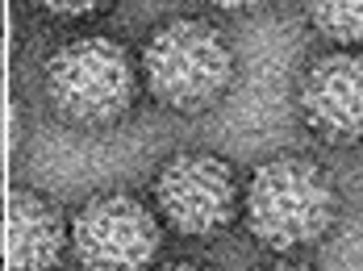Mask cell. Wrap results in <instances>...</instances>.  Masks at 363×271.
I'll use <instances>...</instances> for the list:
<instances>
[{"label": "cell", "instance_id": "obj_10", "mask_svg": "<svg viewBox=\"0 0 363 271\" xmlns=\"http://www.w3.org/2000/svg\"><path fill=\"white\" fill-rule=\"evenodd\" d=\"M251 271H322V267H313L305 259H267V263H255Z\"/></svg>", "mask_w": 363, "mask_h": 271}, {"label": "cell", "instance_id": "obj_4", "mask_svg": "<svg viewBox=\"0 0 363 271\" xmlns=\"http://www.w3.org/2000/svg\"><path fill=\"white\" fill-rule=\"evenodd\" d=\"M150 209L159 226L180 238H218L242 213V175L213 151H180L159 163L150 180Z\"/></svg>", "mask_w": 363, "mask_h": 271}, {"label": "cell", "instance_id": "obj_8", "mask_svg": "<svg viewBox=\"0 0 363 271\" xmlns=\"http://www.w3.org/2000/svg\"><path fill=\"white\" fill-rule=\"evenodd\" d=\"M305 21L334 50H363V0H313L305 4Z\"/></svg>", "mask_w": 363, "mask_h": 271}, {"label": "cell", "instance_id": "obj_1", "mask_svg": "<svg viewBox=\"0 0 363 271\" xmlns=\"http://www.w3.org/2000/svg\"><path fill=\"white\" fill-rule=\"evenodd\" d=\"M342 188L326 163L309 155H272L242 180V226L272 259H296L322 246L342 221Z\"/></svg>", "mask_w": 363, "mask_h": 271}, {"label": "cell", "instance_id": "obj_3", "mask_svg": "<svg viewBox=\"0 0 363 271\" xmlns=\"http://www.w3.org/2000/svg\"><path fill=\"white\" fill-rule=\"evenodd\" d=\"M42 92L50 113L72 129H113L138 105L134 50L109 34H84L55 46L42 63Z\"/></svg>", "mask_w": 363, "mask_h": 271}, {"label": "cell", "instance_id": "obj_12", "mask_svg": "<svg viewBox=\"0 0 363 271\" xmlns=\"http://www.w3.org/2000/svg\"><path fill=\"white\" fill-rule=\"evenodd\" d=\"M4 63H9V46H4V38H0V71H4Z\"/></svg>", "mask_w": 363, "mask_h": 271}, {"label": "cell", "instance_id": "obj_5", "mask_svg": "<svg viewBox=\"0 0 363 271\" xmlns=\"http://www.w3.org/2000/svg\"><path fill=\"white\" fill-rule=\"evenodd\" d=\"M67 250L79 271H155L163 226L134 192H96L72 213Z\"/></svg>", "mask_w": 363, "mask_h": 271}, {"label": "cell", "instance_id": "obj_2", "mask_svg": "<svg viewBox=\"0 0 363 271\" xmlns=\"http://www.w3.org/2000/svg\"><path fill=\"white\" fill-rule=\"evenodd\" d=\"M138 83L176 117H205L230 96L238 79V50L209 17H167L138 46Z\"/></svg>", "mask_w": 363, "mask_h": 271}, {"label": "cell", "instance_id": "obj_6", "mask_svg": "<svg viewBox=\"0 0 363 271\" xmlns=\"http://www.w3.org/2000/svg\"><path fill=\"white\" fill-rule=\"evenodd\" d=\"M296 117L326 146H363V50H322L296 76Z\"/></svg>", "mask_w": 363, "mask_h": 271}, {"label": "cell", "instance_id": "obj_9", "mask_svg": "<svg viewBox=\"0 0 363 271\" xmlns=\"http://www.w3.org/2000/svg\"><path fill=\"white\" fill-rule=\"evenodd\" d=\"M38 8L55 21H88V17H105L113 4H101V0H42Z\"/></svg>", "mask_w": 363, "mask_h": 271}, {"label": "cell", "instance_id": "obj_7", "mask_svg": "<svg viewBox=\"0 0 363 271\" xmlns=\"http://www.w3.org/2000/svg\"><path fill=\"white\" fill-rule=\"evenodd\" d=\"M9 271H55L67 259V213L38 188L9 200Z\"/></svg>", "mask_w": 363, "mask_h": 271}, {"label": "cell", "instance_id": "obj_11", "mask_svg": "<svg viewBox=\"0 0 363 271\" xmlns=\"http://www.w3.org/2000/svg\"><path fill=\"white\" fill-rule=\"evenodd\" d=\"M159 271H213L209 263H196V259H172V263H163Z\"/></svg>", "mask_w": 363, "mask_h": 271}]
</instances>
